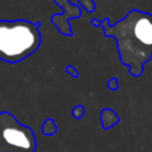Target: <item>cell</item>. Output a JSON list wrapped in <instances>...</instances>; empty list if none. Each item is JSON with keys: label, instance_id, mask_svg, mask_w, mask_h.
Here are the masks:
<instances>
[{"label": "cell", "instance_id": "1", "mask_svg": "<svg viewBox=\"0 0 152 152\" xmlns=\"http://www.w3.org/2000/svg\"><path fill=\"white\" fill-rule=\"evenodd\" d=\"M90 23L101 27L104 36L115 39L120 62L128 66L129 74L141 76L145 64L152 58V14L133 8L114 24L109 18L91 19Z\"/></svg>", "mask_w": 152, "mask_h": 152}, {"label": "cell", "instance_id": "2", "mask_svg": "<svg viewBox=\"0 0 152 152\" xmlns=\"http://www.w3.org/2000/svg\"><path fill=\"white\" fill-rule=\"evenodd\" d=\"M40 25L25 19L0 20V59L19 63L36 52L42 43Z\"/></svg>", "mask_w": 152, "mask_h": 152}, {"label": "cell", "instance_id": "3", "mask_svg": "<svg viewBox=\"0 0 152 152\" xmlns=\"http://www.w3.org/2000/svg\"><path fill=\"white\" fill-rule=\"evenodd\" d=\"M37 140L33 131L20 124L11 113H0V152H34Z\"/></svg>", "mask_w": 152, "mask_h": 152}, {"label": "cell", "instance_id": "4", "mask_svg": "<svg viewBox=\"0 0 152 152\" xmlns=\"http://www.w3.org/2000/svg\"><path fill=\"white\" fill-rule=\"evenodd\" d=\"M53 2L62 8V13L53 14L51 17V23L63 36L71 37L74 33L70 26V19L80 18L82 15L81 7L78 5L72 4L70 0H53Z\"/></svg>", "mask_w": 152, "mask_h": 152}, {"label": "cell", "instance_id": "5", "mask_svg": "<svg viewBox=\"0 0 152 152\" xmlns=\"http://www.w3.org/2000/svg\"><path fill=\"white\" fill-rule=\"evenodd\" d=\"M120 122L119 115L110 108H103L101 110V125L103 129H109L110 127Z\"/></svg>", "mask_w": 152, "mask_h": 152}, {"label": "cell", "instance_id": "6", "mask_svg": "<svg viewBox=\"0 0 152 152\" xmlns=\"http://www.w3.org/2000/svg\"><path fill=\"white\" fill-rule=\"evenodd\" d=\"M57 131H58V127L53 119L49 118V119L44 120V122L42 125V132L44 135H53L57 133Z\"/></svg>", "mask_w": 152, "mask_h": 152}, {"label": "cell", "instance_id": "7", "mask_svg": "<svg viewBox=\"0 0 152 152\" xmlns=\"http://www.w3.org/2000/svg\"><path fill=\"white\" fill-rule=\"evenodd\" d=\"M78 1V5L86 10L88 13H93L96 8V5H95V1L94 0H77Z\"/></svg>", "mask_w": 152, "mask_h": 152}, {"label": "cell", "instance_id": "8", "mask_svg": "<svg viewBox=\"0 0 152 152\" xmlns=\"http://www.w3.org/2000/svg\"><path fill=\"white\" fill-rule=\"evenodd\" d=\"M84 113H86V109H84V107L82 104L75 106L72 108V110H71V115H72L74 119H81V118H83Z\"/></svg>", "mask_w": 152, "mask_h": 152}, {"label": "cell", "instance_id": "9", "mask_svg": "<svg viewBox=\"0 0 152 152\" xmlns=\"http://www.w3.org/2000/svg\"><path fill=\"white\" fill-rule=\"evenodd\" d=\"M107 87L110 90H118L119 89V80L118 77H112L109 78V81L107 82Z\"/></svg>", "mask_w": 152, "mask_h": 152}, {"label": "cell", "instance_id": "10", "mask_svg": "<svg viewBox=\"0 0 152 152\" xmlns=\"http://www.w3.org/2000/svg\"><path fill=\"white\" fill-rule=\"evenodd\" d=\"M65 72L66 74H69L71 77H74V78H78L80 77V74H78V71L76 70V68L75 66H72V65H66L65 66Z\"/></svg>", "mask_w": 152, "mask_h": 152}]
</instances>
